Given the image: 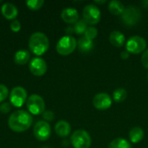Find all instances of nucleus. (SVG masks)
<instances>
[{
	"instance_id": "31",
	"label": "nucleus",
	"mask_w": 148,
	"mask_h": 148,
	"mask_svg": "<svg viewBox=\"0 0 148 148\" xmlns=\"http://www.w3.org/2000/svg\"><path fill=\"white\" fill-rule=\"evenodd\" d=\"M121 57L122 59L126 60V59H127V58L129 57V53H128L127 50H125V51H122V52L121 53Z\"/></svg>"
},
{
	"instance_id": "10",
	"label": "nucleus",
	"mask_w": 148,
	"mask_h": 148,
	"mask_svg": "<svg viewBox=\"0 0 148 148\" xmlns=\"http://www.w3.org/2000/svg\"><path fill=\"white\" fill-rule=\"evenodd\" d=\"M10 101L14 107H22L27 101V91L23 87H15L10 92Z\"/></svg>"
},
{
	"instance_id": "19",
	"label": "nucleus",
	"mask_w": 148,
	"mask_h": 148,
	"mask_svg": "<svg viewBox=\"0 0 148 148\" xmlns=\"http://www.w3.org/2000/svg\"><path fill=\"white\" fill-rule=\"evenodd\" d=\"M29 57H30V55L27 50L20 49L16 52V54L14 56V61L18 65H23L29 62Z\"/></svg>"
},
{
	"instance_id": "12",
	"label": "nucleus",
	"mask_w": 148,
	"mask_h": 148,
	"mask_svg": "<svg viewBox=\"0 0 148 148\" xmlns=\"http://www.w3.org/2000/svg\"><path fill=\"white\" fill-rule=\"evenodd\" d=\"M29 68L30 72L36 75V76H42L46 72H47V63L46 62L41 58V57H35L33 58L29 64Z\"/></svg>"
},
{
	"instance_id": "9",
	"label": "nucleus",
	"mask_w": 148,
	"mask_h": 148,
	"mask_svg": "<svg viewBox=\"0 0 148 148\" xmlns=\"http://www.w3.org/2000/svg\"><path fill=\"white\" fill-rule=\"evenodd\" d=\"M34 136L41 141L47 140L51 134V127L45 121H40L36 123L33 128Z\"/></svg>"
},
{
	"instance_id": "4",
	"label": "nucleus",
	"mask_w": 148,
	"mask_h": 148,
	"mask_svg": "<svg viewBox=\"0 0 148 148\" xmlns=\"http://www.w3.org/2000/svg\"><path fill=\"white\" fill-rule=\"evenodd\" d=\"M140 18H141L140 10L135 5H129L128 7L125 8L121 15V20L123 23L127 26L135 25L140 22Z\"/></svg>"
},
{
	"instance_id": "3",
	"label": "nucleus",
	"mask_w": 148,
	"mask_h": 148,
	"mask_svg": "<svg viewBox=\"0 0 148 148\" xmlns=\"http://www.w3.org/2000/svg\"><path fill=\"white\" fill-rule=\"evenodd\" d=\"M77 47V41L72 36H62L56 44V51L61 56H69Z\"/></svg>"
},
{
	"instance_id": "14",
	"label": "nucleus",
	"mask_w": 148,
	"mask_h": 148,
	"mask_svg": "<svg viewBox=\"0 0 148 148\" xmlns=\"http://www.w3.org/2000/svg\"><path fill=\"white\" fill-rule=\"evenodd\" d=\"M1 11L3 16L9 19V20H14V18L17 16L18 10L16 7L15 4L11 3H5L1 7Z\"/></svg>"
},
{
	"instance_id": "29",
	"label": "nucleus",
	"mask_w": 148,
	"mask_h": 148,
	"mask_svg": "<svg viewBox=\"0 0 148 148\" xmlns=\"http://www.w3.org/2000/svg\"><path fill=\"white\" fill-rule=\"evenodd\" d=\"M42 116H43L44 120H46L48 121H53V119L55 117V114H54V113L52 111L48 110V111H44L43 112Z\"/></svg>"
},
{
	"instance_id": "21",
	"label": "nucleus",
	"mask_w": 148,
	"mask_h": 148,
	"mask_svg": "<svg viewBox=\"0 0 148 148\" xmlns=\"http://www.w3.org/2000/svg\"><path fill=\"white\" fill-rule=\"evenodd\" d=\"M108 148H132V146L127 140L123 138H117L109 143Z\"/></svg>"
},
{
	"instance_id": "28",
	"label": "nucleus",
	"mask_w": 148,
	"mask_h": 148,
	"mask_svg": "<svg viewBox=\"0 0 148 148\" xmlns=\"http://www.w3.org/2000/svg\"><path fill=\"white\" fill-rule=\"evenodd\" d=\"M11 109V107L10 105V103L8 102H3L0 105V111L3 113V114H7L10 111Z\"/></svg>"
},
{
	"instance_id": "2",
	"label": "nucleus",
	"mask_w": 148,
	"mask_h": 148,
	"mask_svg": "<svg viewBox=\"0 0 148 148\" xmlns=\"http://www.w3.org/2000/svg\"><path fill=\"white\" fill-rule=\"evenodd\" d=\"M29 47L36 56H42L49 47V38L42 32H35L29 39Z\"/></svg>"
},
{
	"instance_id": "35",
	"label": "nucleus",
	"mask_w": 148,
	"mask_h": 148,
	"mask_svg": "<svg viewBox=\"0 0 148 148\" xmlns=\"http://www.w3.org/2000/svg\"><path fill=\"white\" fill-rule=\"evenodd\" d=\"M1 2H2V1H1V0H0V3H1Z\"/></svg>"
},
{
	"instance_id": "23",
	"label": "nucleus",
	"mask_w": 148,
	"mask_h": 148,
	"mask_svg": "<svg viewBox=\"0 0 148 148\" xmlns=\"http://www.w3.org/2000/svg\"><path fill=\"white\" fill-rule=\"evenodd\" d=\"M74 28V31L77 34V35H82L85 33L87 28H88V24L83 21V19H79L75 23Z\"/></svg>"
},
{
	"instance_id": "25",
	"label": "nucleus",
	"mask_w": 148,
	"mask_h": 148,
	"mask_svg": "<svg viewBox=\"0 0 148 148\" xmlns=\"http://www.w3.org/2000/svg\"><path fill=\"white\" fill-rule=\"evenodd\" d=\"M98 35V30L96 28L93 27V26H88L84 33V36L89 40H94Z\"/></svg>"
},
{
	"instance_id": "5",
	"label": "nucleus",
	"mask_w": 148,
	"mask_h": 148,
	"mask_svg": "<svg viewBox=\"0 0 148 148\" xmlns=\"http://www.w3.org/2000/svg\"><path fill=\"white\" fill-rule=\"evenodd\" d=\"M70 139L74 148H89L92 143L89 134L82 129L75 131Z\"/></svg>"
},
{
	"instance_id": "22",
	"label": "nucleus",
	"mask_w": 148,
	"mask_h": 148,
	"mask_svg": "<svg viewBox=\"0 0 148 148\" xmlns=\"http://www.w3.org/2000/svg\"><path fill=\"white\" fill-rule=\"evenodd\" d=\"M127 97V92L123 88H116L113 93V99L115 102H122Z\"/></svg>"
},
{
	"instance_id": "30",
	"label": "nucleus",
	"mask_w": 148,
	"mask_h": 148,
	"mask_svg": "<svg viewBox=\"0 0 148 148\" xmlns=\"http://www.w3.org/2000/svg\"><path fill=\"white\" fill-rule=\"evenodd\" d=\"M141 63L146 69H148V49L141 56Z\"/></svg>"
},
{
	"instance_id": "20",
	"label": "nucleus",
	"mask_w": 148,
	"mask_h": 148,
	"mask_svg": "<svg viewBox=\"0 0 148 148\" xmlns=\"http://www.w3.org/2000/svg\"><path fill=\"white\" fill-rule=\"evenodd\" d=\"M77 46L81 52L87 53L89 52L94 48V42L92 40H89L85 36H82L77 41Z\"/></svg>"
},
{
	"instance_id": "17",
	"label": "nucleus",
	"mask_w": 148,
	"mask_h": 148,
	"mask_svg": "<svg viewBox=\"0 0 148 148\" xmlns=\"http://www.w3.org/2000/svg\"><path fill=\"white\" fill-rule=\"evenodd\" d=\"M108 10L110 13L114 16H121L125 10V6L120 1L113 0L108 3Z\"/></svg>"
},
{
	"instance_id": "27",
	"label": "nucleus",
	"mask_w": 148,
	"mask_h": 148,
	"mask_svg": "<svg viewBox=\"0 0 148 148\" xmlns=\"http://www.w3.org/2000/svg\"><path fill=\"white\" fill-rule=\"evenodd\" d=\"M10 29L14 32H18L21 29V23L18 20L14 19L10 23Z\"/></svg>"
},
{
	"instance_id": "6",
	"label": "nucleus",
	"mask_w": 148,
	"mask_h": 148,
	"mask_svg": "<svg viewBox=\"0 0 148 148\" xmlns=\"http://www.w3.org/2000/svg\"><path fill=\"white\" fill-rule=\"evenodd\" d=\"M83 21L92 26L97 24L101 20V10L95 4H88L84 7L82 11Z\"/></svg>"
},
{
	"instance_id": "34",
	"label": "nucleus",
	"mask_w": 148,
	"mask_h": 148,
	"mask_svg": "<svg viewBox=\"0 0 148 148\" xmlns=\"http://www.w3.org/2000/svg\"><path fill=\"white\" fill-rule=\"evenodd\" d=\"M147 79H148V73H147Z\"/></svg>"
},
{
	"instance_id": "7",
	"label": "nucleus",
	"mask_w": 148,
	"mask_h": 148,
	"mask_svg": "<svg viewBox=\"0 0 148 148\" xmlns=\"http://www.w3.org/2000/svg\"><path fill=\"white\" fill-rule=\"evenodd\" d=\"M27 108L30 114L39 115L45 111V102L42 96L38 95H31L26 101Z\"/></svg>"
},
{
	"instance_id": "16",
	"label": "nucleus",
	"mask_w": 148,
	"mask_h": 148,
	"mask_svg": "<svg viewBox=\"0 0 148 148\" xmlns=\"http://www.w3.org/2000/svg\"><path fill=\"white\" fill-rule=\"evenodd\" d=\"M55 131L60 137H67L71 132L70 124L66 121H59L55 126Z\"/></svg>"
},
{
	"instance_id": "24",
	"label": "nucleus",
	"mask_w": 148,
	"mask_h": 148,
	"mask_svg": "<svg viewBox=\"0 0 148 148\" xmlns=\"http://www.w3.org/2000/svg\"><path fill=\"white\" fill-rule=\"evenodd\" d=\"M44 1L43 0H29L26 1V5L32 10H37L42 8L43 5Z\"/></svg>"
},
{
	"instance_id": "18",
	"label": "nucleus",
	"mask_w": 148,
	"mask_h": 148,
	"mask_svg": "<svg viewBox=\"0 0 148 148\" xmlns=\"http://www.w3.org/2000/svg\"><path fill=\"white\" fill-rule=\"evenodd\" d=\"M144 138V131L141 127H134L129 132V139L131 142L136 144L141 141Z\"/></svg>"
},
{
	"instance_id": "15",
	"label": "nucleus",
	"mask_w": 148,
	"mask_h": 148,
	"mask_svg": "<svg viewBox=\"0 0 148 148\" xmlns=\"http://www.w3.org/2000/svg\"><path fill=\"white\" fill-rule=\"evenodd\" d=\"M109 41L113 46H114L116 48H121L125 44L126 37L122 32L118 31V30H114V31H112L110 33Z\"/></svg>"
},
{
	"instance_id": "1",
	"label": "nucleus",
	"mask_w": 148,
	"mask_h": 148,
	"mask_svg": "<svg viewBox=\"0 0 148 148\" xmlns=\"http://www.w3.org/2000/svg\"><path fill=\"white\" fill-rule=\"evenodd\" d=\"M32 121L33 119L29 113L24 110H16L10 114L8 125L12 131L22 133L30 127Z\"/></svg>"
},
{
	"instance_id": "8",
	"label": "nucleus",
	"mask_w": 148,
	"mask_h": 148,
	"mask_svg": "<svg viewBox=\"0 0 148 148\" xmlns=\"http://www.w3.org/2000/svg\"><path fill=\"white\" fill-rule=\"evenodd\" d=\"M147 48L146 40L140 36H134L130 37L126 43V50L132 54H140Z\"/></svg>"
},
{
	"instance_id": "26",
	"label": "nucleus",
	"mask_w": 148,
	"mask_h": 148,
	"mask_svg": "<svg viewBox=\"0 0 148 148\" xmlns=\"http://www.w3.org/2000/svg\"><path fill=\"white\" fill-rule=\"evenodd\" d=\"M9 95V90L8 88L3 85V84H0V102L3 101Z\"/></svg>"
},
{
	"instance_id": "13",
	"label": "nucleus",
	"mask_w": 148,
	"mask_h": 148,
	"mask_svg": "<svg viewBox=\"0 0 148 148\" xmlns=\"http://www.w3.org/2000/svg\"><path fill=\"white\" fill-rule=\"evenodd\" d=\"M61 17L67 23H75L79 20V14L77 10L69 7L62 10Z\"/></svg>"
},
{
	"instance_id": "11",
	"label": "nucleus",
	"mask_w": 148,
	"mask_h": 148,
	"mask_svg": "<svg viewBox=\"0 0 148 148\" xmlns=\"http://www.w3.org/2000/svg\"><path fill=\"white\" fill-rule=\"evenodd\" d=\"M113 100L106 93H99L93 99V105L98 110H107L112 106Z\"/></svg>"
},
{
	"instance_id": "33",
	"label": "nucleus",
	"mask_w": 148,
	"mask_h": 148,
	"mask_svg": "<svg viewBox=\"0 0 148 148\" xmlns=\"http://www.w3.org/2000/svg\"><path fill=\"white\" fill-rule=\"evenodd\" d=\"M106 1H95V3H105Z\"/></svg>"
},
{
	"instance_id": "32",
	"label": "nucleus",
	"mask_w": 148,
	"mask_h": 148,
	"mask_svg": "<svg viewBox=\"0 0 148 148\" xmlns=\"http://www.w3.org/2000/svg\"><path fill=\"white\" fill-rule=\"evenodd\" d=\"M143 4H145V7L148 8V1H145V2H143Z\"/></svg>"
}]
</instances>
